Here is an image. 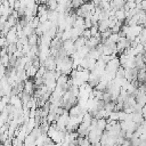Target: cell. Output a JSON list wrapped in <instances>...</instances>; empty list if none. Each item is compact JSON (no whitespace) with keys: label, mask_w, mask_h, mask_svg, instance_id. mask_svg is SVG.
Instances as JSON below:
<instances>
[{"label":"cell","mask_w":146,"mask_h":146,"mask_svg":"<svg viewBox=\"0 0 146 146\" xmlns=\"http://www.w3.org/2000/svg\"><path fill=\"white\" fill-rule=\"evenodd\" d=\"M63 49L67 52V55L68 56H72L74 52H75V44H74V41L73 40H66V41H64L63 42Z\"/></svg>","instance_id":"6da1fadb"},{"label":"cell","mask_w":146,"mask_h":146,"mask_svg":"<svg viewBox=\"0 0 146 146\" xmlns=\"http://www.w3.org/2000/svg\"><path fill=\"white\" fill-rule=\"evenodd\" d=\"M48 71H56V68H57V63H56V58L54 57V56H49L46 60H44V63L42 64Z\"/></svg>","instance_id":"7a4b0ae2"},{"label":"cell","mask_w":146,"mask_h":146,"mask_svg":"<svg viewBox=\"0 0 146 146\" xmlns=\"http://www.w3.org/2000/svg\"><path fill=\"white\" fill-rule=\"evenodd\" d=\"M114 16H115V17H116V19H117V21H120V22H124V21L127 19V13H125L124 8L117 9V10L115 11V15H114Z\"/></svg>","instance_id":"3957f363"},{"label":"cell","mask_w":146,"mask_h":146,"mask_svg":"<svg viewBox=\"0 0 146 146\" xmlns=\"http://www.w3.org/2000/svg\"><path fill=\"white\" fill-rule=\"evenodd\" d=\"M34 84L35 83H33V81H31V80H25L24 81V90L26 91V92H29V94H31L32 95V92H33V90H34Z\"/></svg>","instance_id":"277c9868"},{"label":"cell","mask_w":146,"mask_h":146,"mask_svg":"<svg viewBox=\"0 0 146 146\" xmlns=\"http://www.w3.org/2000/svg\"><path fill=\"white\" fill-rule=\"evenodd\" d=\"M144 115H143V113L141 112H133V117H132V121L133 122H136L138 125L139 124H141L143 122H144Z\"/></svg>","instance_id":"5b68a950"},{"label":"cell","mask_w":146,"mask_h":146,"mask_svg":"<svg viewBox=\"0 0 146 146\" xmlns=\"http://www.w3.org/2000/svg\"><path fill=\"white\" fill-rule=\"evenodd\" d=\"M39 35L36 34V33H33L32 35H30L29 36V44L31 46V47H33V46H38L39 44Z\"/></svg>","instance_id":"8992f818"},{"label":"cell","mask_w":146,"mask_h":146,"mask_svg":"<svg viewBox=\"0 0 146 146\" xmlns=\"http://www.w3.org/2000/svg\"><path fill=\"white\" fill-rule=\"evenodd\" d=\"M86 41H87V39L83 36V35H81V36H79L75 41H74V44H75V49H80V48H82L83 46H86Z\"/></svg>","instance_id":"52a82bcc"},{"label":"cell","mask_w":146,"mask_h":146,"mask_svg":"<svg viewBox=\"0 0 146 146\" xmlns=\"http://www.w3.org/2000/svg\"><path fill=\"white\" fill-rule=\"evenodd\" d=\"M38 70L39 68H36L34 65H31L30 67H27L25 71H26V74H27V76L30 78V76H35L36 75V72H38Z\"/></svg>","instance_id":"ba28073f"},{"label":"cell","mask_w":146,"mask_h":146,"mask_svg":"<svg viewBox=\"0 0 146 146\" xmlns=\"http://www.w3.org/2000/svg\"><path fill=\"white\" fill-rule=\"evenodd\" d=\"M47 7L49 10H57L58 8V0H48Z\"/></svg>","instance_id":"9c48e42d"},{"label":"cell","mask_w":146,"mask_h":146,"mask_svg":"<svg viewBox=\"0 0 146 146\" xmlns=\"http://www.w3.org/2000/svg\"><path fill=\"white\" fill-rule=\"evenodd\" d=\"M83 3H84V0H72L71 2L73 9H79Z\"/></svg>","instance_id":"30bf717a"},{"label":"cell","mask_w":146,"mask_h":146,"mask_svg":"<svg viewBox=\"0 0 146 146\" xmlns=\"http://www.w3.org/2000/svg\"><path fill=\"white\" fill-rule=\"evenodd\" d=\"M108 119H110V120H113V121H119V111H113V112H111Z\"/></svg>","instance_id":"8fae6325"},{"label":"cell","mask_w":146,"mask_h":146,"mask_svg":"<svg viewBox=\"0 0 146 146\" xmlns=\"http://www.w3.org/2000/svg\"><path fill=\"white\" fill-rule=\"evenodd\" d=\"M120 38H121V36H120V34H119V33H113V32H112V34L110 35V39H111L112 41H114V42H116V43L119 42V40H120Z\"/></svg>","instance_id":"7c38bea8"},{"label":"cell","mask_w":146,"mask_h":146,"mask_svg":"<svg viewBox=\"0 0 146 146\" xmlns=\"http://www.w3.org/2000/svg\"><path fill=\"white\" fill-rule=\"evenodd\" d=\"M92 25H94V23L91 21V17L90 18H84V26H86V29H90Z\"/></svg>","instance_id":"4fadbf2b"},{"label":"cell","mask_w":146,"mask_h":146,"mask_svg":"<svg viewBox=\"0 0 146 146\" xmlns=\"http://www.w3.org/2000/svg\"><path fill=\"white\" fill-rule=\"evenodd\" d=\"M82 35H83L86 39H90V38L92 36V35H91V32H90V29H86V30L83 31Z\"/></svg>","instance_id":"5bb4252c"},{"label":"cell","mask_w":146,"mask_h":146,"mask_svg":"<svg viewBox=\"0 0 146 146\" xmlns=\"http://www.w3.org/2000/svg\"><path fill=\"white\" fill-rule=\"evenodd\" d=\"M137 7H138L139 9H141V10H145V11H146V0H143L139 5H137Z\"/></svg>","instance_id":"9a60e30c"},{"label":"cell","mask_w":146,"mask_h":146,"mask_svg":"<svg viewBox=\"0 0 146 146\" xmlns=\"http://www.w3.org/2000/svg\"><path fill=\"white\" fill-rule=\"evenodd\" d=\"M141 113H143V115H144V117H146V105L143 107V111H141Z\"/></svg>","instance_id":"2e32d148"},{"label":"cell","mask_w":146,"mask_h":146,"mask_svg":"<svg viewBox=\"0 0 146 146\" xmlns=\"http://www.w3.org/2000/svg\"><path fill=\"white\" fill-rule=\"evenodd\" d=\"M90 146H95V145H94V144H91V145H90Z\"/></svg>","instance_id":"e0dca14e"}]
</instances>
